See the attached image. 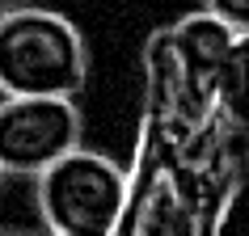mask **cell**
<instances>
[{
	"instance_id": "obj_6",
	"label": "cell",
	"mask_w": 249,
	"mask_h": 236,
	"mask_svg": "<svg viewBox=\"0 0 249 236\" xmlns=\"http://www.w3.org/2000/svg\"><path fill=\"white\" fill-rule=\"evenodd\" d=\"M215 236H241V185H232V194L224 198L220 219H215Z\"/></svg>"
},
{
	"instance_id": "obj_4",
	"label": "cell",
	"mask_w": 249,
	"mask_h": 236,
	"mask_svg": "<svg viewBox=\"0 0 249 236\" xmlns=\"http://www.w3.org/2000/svg\"><path fill=\"white\" fill-rule=\"evenodd\" d=\"M165 47L173 51L186 84H215L224 67L245 51V34L211 13H190L173 30H165Z\"/></svg>"
},
{
	"instance_id": "obj_2",
	"label": "cell",
	"mask_w": 249,
	"mask_h": 236,
	"mask_svg": "<svg viewBox=\"0 0 249 236\" xmlns=\"http://www.w3.org/2000/svg\"><path fill=\"white\" fill-rule=\"evenodd\" d=\"M131 177L127 169L93 148H72L34 173V207L55 236H114L127 219Z\"/></svg>"
},
{
	"instance_id": "obj_7",
	"label": "cell",
	"mask_w": 249,
	"mask_h": 236,
	"mask_svg": "<svg viewBox=\"0 0 249 236\" xmlns=\"http://www.w3.org/2000/svg\"><path fill=\"white\" fill-rule=\"evenodd\" d=\"M0 236H30V232H17V228H0Z\"/></svg>"
},
{
	"instance_id": "obj_8",
	"label": "cell",
	"mask_w": 249,
	"mask_h": 236,
	"mask_svg": "<svg viewBox=\"0 0 249 236\" xmlns=\"http://www.w3.org/2000/svg\"><path fill=\"white\" fill-rule=\"evenodd\" d=\"M0 185H4V169H0Z\"/></svg>"
},
{
	"instance_id": "obj_9",
	"label": "cell",
	"mask_w": 249,
	"mask_h": 236,
	"mask_svg": "<svg viewBox=\"0 0 249 236\" xmlns=\"http://www.w3.org/2000/svg\"><path fill=\"white\" fill-rule=\"evenodd\" d=\"M42 236H55V232H42Z\"/></svg>"
},
{
	"instance_id": "obj_3",
	"label": "cell",
	"mask_w": 249,
	"mask_h": 236,
	"mask_svg": "<svg viewBox=\"0 0 249 236\" xmlns=\"http://www.w3.org/2000/svg\"><path fill=\"white\" fill-rule=\"evenodd\" d=\"M85 118L76 97H9L0 101V169L34 177L80 144Z\"/></svg>"
},
{
	"instance_id": "obj_5",
	"label": "cell",
	"mask_w": 249,
	"mask_h": 236,
	"mask_svg": "<svg viewBox=\"0 0 249 236\" xmlns=\"http://www.w3.org/2000/svg\"><path fill=\"white\" fill-rule=\"evenodd\" d=\"M203 13L220 17L224 26L241 30V34L249 30V0H203Z\"/></svg>"
},
{
	"instance_id": "obj_1",
	"label": "cell",
	"mask_w": 249,
	"mask_h": 236,
	"mask_svg": "<svg viewBox=\"0 0 249 236\" xmlns=\"http://www.w3.org/2000/svg\"><path fill=\"white\" fill-rule=\"evenodd\" d=\"M89 80V47L64 13L13 4L0 13V93L76 97Z\"/></svg>"
}]
</instances>
